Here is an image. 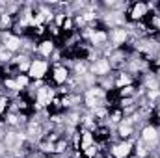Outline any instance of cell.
I'll list each match as a JSON object with an SVG mask.
<instances>
[{
    "instance_id": "6",
    "label": "cell",
    "mask_w": 160,
    "mask_h": 158,
    "mask_svg": "<svg viewBox=\"0 0 160 158\" xmlns=\"http://www.w3.org/2000/svg\"><path fill=\"white\" fill-rule=\"evenodd\" d=\"M48 71H50V62L41 60V58H34L26 75L30 77L32 82H45L48 77Z\"/></svg>"
},
{
    "instance_id": "3",
    "label": "cell",
    "mask_w": 160,
    "mask_h": 158,
    "mask_svg": "<svg viewBox=\"0 0 160 158\" xmlns=\"http://www.w3.org/2000/svg\"><path fill=\"white\" fill-rule=\"evenodd\" d=\"M104 95H106V91L101 89L99 86H93V87L84 89V93H82L84 110H86V112H93V110L99 108V106H106V104H104Z\"/></svg>"
},
{
    "instance_id": "12",
    "label": "cell",
    "mask_w": 160,
    "mask_h": 158,
    "mask_svg": "<svg viewBox=\"0 0 160 158\" xmlns=\"http://www.w3.org/2000/svg\"><path fill=\"white\" fill-rule=\"evenodd\" d=\"M130 84H136L134 77L127 71H114V89H121L125 86H130Z\"/></svg>"
},
{
    "instance_id": "5",
    "label": "cell",
    "mask_w": 160,
    "mask_h": 158,
    "mask_svg": "<svg viewBox=\"0 0 160 158\" xmlns=\"http://www.w3.org/2000/svg\"><path fill=\"white\" fill-rule=\"evenodd\" d=\"M56 97V89L43 84L38 87V93H36V99H34V114L36 112H47V108L50 106L52 99Z\"/></svg>"
},
{
    "instance_id": "15",
    "label": "cell",
    "mask_w": 160,
    "mask_h": 158,
    "mask_svg": "<svg viewBox=\"0 0 160 158\" xmlns=\"http://www.w3.org/2000/svg\"><path fill=\"white\" fill-rule=\"evenodd\" d=\"M147 22L151 24V28L157 32V36L160 37V13H149Z\"/></svg>"
},
{
    "instance_id": "8",
    "label": "cell",
    "mask_w": 160,
    "mask_h": 158,
    "mask_svg": "<svg viewBox=\"0 0 160 158\" xmlns=\"http://www.w3.org/2000/svg\"><path fill=\"white\" fill-rule=\"evenodd\" d=\"M56 50H58V43H56V41H52L50 37H45V39H41V41H38V43H36L34 58H41V60L50 62Z\"/></svg>"
},
{
    "instance_id": "1",
    "label": "cell",
    "mask_w": 160,
    "mask_h": 158,
    "mask_svg": "<svg viewBox=\"0 0 160 158\" xmlns=\"http://www.w3.org/2000/svg\"><path fill=\"white\" fill-rule=\"evenodd\" d=\"M71 77H73L71 69L65 63L56 62V63H50V71H48V77L45 80V84L50 86V87H54V89H58V87H63L69 82Z\"/></svg>"
},
{
    "instance_id": "2",
    "label": "cell",
    "mask_w": 160,
    "mask_h": 158,
    "mask_svg": "<svg viewBox=\"0 0 160 158\" xmlns=\"http://www.w3.org/2000/svg\"><path fill=\"white\" fill-rule=\"evenodd\" d=\"M151 9H149V4L143 2V0H136V2H128L127 9H125V19H127V24H138L142 21H147Z\"/></svg>"
},
{
    "instance_id": "13",
    "label": "cell",
    "mask_w": 160,
    "mask_h": 158,
    "mask_svg": "<svg viewBox=\"0 0 160 158\" xmlns=\"http://www.w3.org/2000/svg\"><path fill=\"white\" fill-rule=\"evenodd\" d=\"M15 26V17L6 13V11H0V34L2 32H11Z\"/></svg>"
},
{
    "instance_id": "9",
    "label": "cell",
    "mask_w": 160,
    "mask_h": 158,
    "mask_svg": "<svg viewBox=\"0 0 160 158\" xmlns=\"http://www.w3.org/2000/svg\"><path fill=\"white\" fill-rule=\"evenodd\" d=\"M22 45H24V39L19 37V36H15L13 32H2L0 34V47H4L13 56L22 50Z\"/></svg>"
},
{
    "instance_id": "7",
    "label": "cell",
    "mask_w": 160,
    "mask_h": 158,
    "mask_svg": "<svg viewBox=\"0 0 160 158\" xmlns=\"http://www.w3.org/2000/svg\"><path fill=\"white\" fill-rule=\"evenodd\" d=\"M134 141L136 140H116L114 143H110L108 155L112 158H130L132 149H134Z\"/></svg>"
},
{
    "instance_id": "17",
    "label": "cell",
    "mask_w": 160,
    "mask_h": 158,
    "mask_svg": "<svg viewBox=\"0 0 160 158\" xmlns=\"http://www.w3.org/2000/svg\"><path fill=\"white\" fill-rule=\"evenodd\" d=\"M155 116L160 119V101L158 102H155Z\"/></svg>"
},
{
    "instance_id": "4",
    "label": "cell",
    "mask_w": 160,
    "mask_h": 158,
    "mask_svg": "<svg viewBox=\"0 0 160 158\" xmlns=\"http://www.w3.org/2000/svg\"><path fill=\"white\" fill-rule=\"evenodd\" d=\"M138 141H142V143H145L153 153L157 151L160 147V128L158 126H153V125H143L142 128H140V132H138V138H136Z\"/></svg>"
},
{
    "instance_id": "16",
    "label": "cell",
    "mask_w": 160,
    "mask_h": 158,
    "mask_svg": "<svg viewBox=\"0 0 160 158\" xmlns=\"http://www.w3.org/2000/svg\"><path fill=\"white\" fill-rule=\"evenodd\" d=\"M28 158H56V156H52V155H45V153H41V151H38V149H36V151H34V153H32Z\"/></svg>"
},
{
    "instance_id": "11",
    "label": "cell",
    "mask_w": 160,
    "mask_h": 158,
    "mask_svg": "<svg viewBox=\"0 0 160 158\" xmlns=\"http://www.w3.org/2000/svg\"><path fill=\"white\" fill-rule=\"evenodd\" d=\"M130 37V32H128V26H121V28H112L108 30V43L114 47V48H123Z\"/></svg>"
},
{
    "instance_id": "14",
    "label": "cell",
    "mask_w": 160,
    "mask_h": 158,
    "mask_svg": "<svg viewBox=\"0 0 160 158\" xmlns=\"http://www.w3.org/2000/svg\"><path fill=\"white\" fill-rule=\"evenodd\" d=\"M9 102H11V99H9L8 95L0 93V123L4 121L6 114H8V110H9Z\"/></svg>"
},
{
    "instance_id": "10",
    "label": "cell",
    "mask_w": 160,
    "mask_h": 158,
    "mask_svg": "<svg viewBox=\"0 0 160 158\" xmlns=\"http://www.w3.org/2000/svg\"><path fill=\"white\" fill-rule=\"evenodd\" d=\"M89 73H91L95 78L99 80V78H104V77L112 75L114 71H112V65H110L108 58L101 56V58H97V60L89 62Z\"/></svg>"
}]
</instances>
